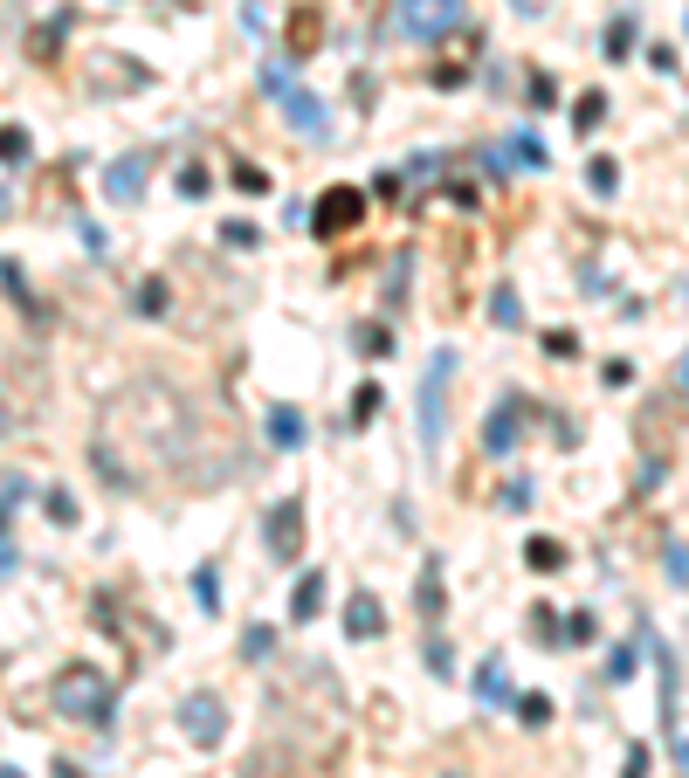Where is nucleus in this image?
Masks as SVG:
<instances>
[{
    "label": "nucleus",
    "mask_w": 689,
    "mask_h": 778,
    "mask_svg": "<svg viewBox=\"0 0 689 778\" xmlns=\"http://www.w3.org/2000/svg\"><path fill=\"white\" fill-rule=\"evenodd\" d=\"M49 703H56V717L90 723V730H104V723L118 717L111 675H104L97 661H69V668H56V682H49Z\"/></svg>",
    "instance_id": "obj_1"
},
{
    "label": "nucleus",
    "mask_w": 689,
    "mask_h": 778,
    "mask_svg": "<svg viewBox=\"0 0 689 778\" xmlns=\"http://www.w3.org/2000/svg\"><path fill=\"white\" fill-rule=\"evenodd\" d=\"M462 28V0H393V35L407 42H441Z\"/></svg>",
    "instance_id": "obj_2"
},
{
    "label": "nucleus",
    "mask_w": 689,
    "mask_h": 778,
    "mask_svg": "<svg viewBox=\"0 0 689 778\" xmlns=\"http://www.w3.org/2000/svg\"><path fill=\"white\" fill-rule=\"evenodd\" d=\"M180 730H187V744L214 751V744L228 737V703H221L214 689H193L187 703H180Z\"/></svg>",
    "instance_id": "obj_3"
},
{
    "label": "nucleus",
    "mask_w": 689,
    "mask_h": 778,
    "mask_svg": "<svg viewBox=\"0 0 689 778\" xmlns=\"http://www.w3.org/2000/svg\"><path fill=\"white\" fill-rule=\"evenodd\" d=\"M448 372H455V352H435L428 372H421V448H428V455L441 448V420H448V400H441Z\"/></svg>",
    "instance_id": "obj_4"
},
{
    "label": "nucleus",
    "mask_w": 689,
    "mask_h": 778,
    "mask_svg": "<svg viewBox=\"0 0 689 778\" xmlns=\"http://www.w3.org/2000/svg\"><path fill=\"white\" fill-rule=\"evenodd\" d=\"M359 221H366V193H359V186H331V193L311 207V235H324V241L352 235Z\"/></svg>",
    "instance_id": "obj_5"
},
{
    "label": "nucleus",
    "mask_w": 689,
    "mask_h": 778,
    "mask_svg": "<svg viewBox=\"0 0 689 778\" xmlns=\"http://www.w3.org/2000/svg\"><path fill=\"white\" fill-rule=\"evenodd\" d=\"M262 538H269V558H276V565H297V558H304V496H283V503L269 510Z\"/></svg>",
    "instance_id": "obj_6"
},
{
    "label": "nucleus",
    "mask_w": 689,
    "mask_h": 778,
    "mask_svg": "<svg viewBox=\"0 0 689 778\" xmlns=\"http://www.w3.org/2000/svg\"><path fill=\"white\" fill-rule=\"evenodd\" d=\"M276 97H283V124H290L297 138H324V131H331V118H324V104H317L311 90H297V83H283Z\"/></svg>",
    "instance_id": "obj_7"
},
{
    "label": "nucleus",
    "mask_w": 689,
    "mask_h": 778,
    "mask_svg": "<svg viewBox=\"0 0 689 778\" xmlns=\"http://www.w3.org/2000/svg\"><path fill=\"white\" fill-rule=\"evenodd\" d=\"M317 49H324V14H317L311 0H304V7L290 14V28H283V56L304 62V56H317Z\"/></svg>",
    "instance_id": "obj_8"
},
{
    "label": "nucleus",
    "mask_w": 689,
    "mask_h": 778,
    "mask_svg": "<svg viewBox=\"0 0 689 778\" xmlns=\"http://www.w3.org/2000/svg\"><path fill=\"white\" fill-rule=\"evenodd\" d=\"M517 420H524V400L510 393L497 414L483 420V455H517Z\"/></svg>",
    "instance_id": "obj_9"
},
{
    "label": "nucleus",
    "mask_w": 689,
    "mask_h": 778,
    "mask_svg": "<svg viewBox=\"0 0 689 778\" xmlns=\"http://www.w3.org/2000/svg\"><path fill=\"white\" fill-rule=\"evenodd\" d=\"M145 180H152V159H138V152L118 159V166H104V193H111V200H138Z\"/></svg>",
    "instance_id": "obj_10"
},
{
    "label": "nucleus",
    "mask_w": 689,
    "mask_h": 778,
    "mask_svg": "<svg viewBox=\"0 0 689 778\" xmlns=\"http://www.w3.org/2000/svg\"><path fill=\"white\" fill-rule=\"evenodd\" d=\"M345 634H352V641H379V634H386V613H379L373 593H352V599H345Z\"/></svg>",
    "instance_id": "obj_11"
},
{
    "label": "nucleus",
    "mask_w": 689,
    "mask_h": 778,
    "mask_svg": "<svg viewBox=\"0 0 689 778\" xmlns=\"http://www.w3.org/2000/svg\"><path fill=\"white\" fill-rule=\"evenodd\" d=\"M497 159H510L517 173H538V166H545V145H538L531 131H510V138L497 145Z\"/></svg>",
    "instance_id": "obj_12"
},
{
    "label": "nucleus",
    "mask_w": 689,
    "mask_h": 778,
    "mask_svg": "<svg viewBox=\"0 0 689 778\" xmlns=\"http://www.w3.org/2000/svg\"><path fill=\"white\" fill-rule=\"evenodd\" d=\"M262 427H269V441H276V448H304V434H311L297 407H269V420H262Z\"/></svg>",
    "instance_id": "obj_13"
},
{
    "label": "nucleus",
    "mask_w": 689,
    "mask_h": 778,
    "mask_svg": "<svg viewBox=\"0 0 689 778\" xmlns=\"http://www.w3.org/2000/svg\"><path fill=\"white\" fill-rule=\"evenodd\" d=\"M317 613H324V572H304L290 593V620H317Z\"/></svg>",
    "instance_id": "obj_14"
},
{
    "label": "nucleus",
    "mask_w": 689,
    "mask_h": 778,
    "mask_svg": "<svg viewBox=\"0 0 689 778\" xmlns=\"http://www.w3.org/2000/svg\"><path fill=\"white\" fill-rule=\"evenodd\" d=\"M476 696H483V703H490V710H497V703H510V696H517V689H510V675H503V661H490V668H483V675H476Z\"/></svg>",
    "instance_id": "obj_15"
},
{
    "label": "nucleus",
    "mask_w": 689,
    "mask_h": 778,
    "mask_svg": "<svg viewBox=\"0 0 689 778\" xmlns=\"http://www.w3.org/2000/svg\"><path fill=\"white\" fill-rule=\"evenodd\" d=\"M524 565H531V572H559V565H565V544L559 538H531V544H524Z\"/></svg>",
    "instance_id": "obj_16"
},
{
    "label": "nucleus",
    "mask_w": 689,
    "mask_h": 778,
    "mask_svg": "<svg viewBox=\"0 0 689 778\" xmlns=\"http://www.w3.org/2000/svg\"><path fill=\"white\" fill-rule=\"evenodd\" d=\"M490 317H497L503 331H517V324H524V303H517V290H510V283H497V290H490Z\"/></svg>",
    "instance_id": "obj_17"
},
{
    "label": "nucleus",
    "mask_w": 689,
    "mask_h": 778,
    "mask_svg": "<svg viewBox=\"0 0 689 778\" xmlns=\"http://www.w3.org/2000/svg\"><path fill=\"white\" fill-rule=\"evenodd\" d=\"M414 599H421V613H428V620L441 613V565H435V558L421 565V593H414Z\"/></svg>",
    "instance_id": "obj_18"
},
{
    "label": "nucleus",
    "mask_w": 689,
    "mask_h": 778,
    "mask_svg": "<svg viewBox=\"0 0 689 778\" xmlns=\"http://www.w3.org/2000/svg\"><path fill=\"white\" fill-rule=\"evenodd\" d=\"M510 703H517V717L531 723V730H545V723H552V703H545L538 689H524V696H510Z\"/></svg>",
    "instance_id": "obj_19"
},
{
    "label": "nucleus",
    "mask_w": 689,
    "mask_h": 778,
    "mask_svg": "<svg viewBox=\"0 0 689 778\" xmlns=\"http://www.w3.org/2000/svg\"><path fill=\"white\" fill-rule=\"evenodd\" d=\"M269 648H276V627H249L242 634V661H269Z\"/></svg>",
    "instance_id": "obj_20"
},
{
    "label": "nucleus",
    "mask_w": 689,
    "mask_h": 778,
    "mask_svg": "<svg viewBox=\"0 0 689 778\" xmlns=\"http://www.w3.org/2000/svg\"><path fill=\"white\" fill-rule=\"evenodd\" d=\"M193 593H200L207 613H221V579H214V565H200V572H193Z\"/></svg>",
    "instance_id": "obj_21"
},
{
    "label": "nucleus",
    "mask_w": 689,
    "mask_h": 778,
    "mask_svg": "<svg viewBox=\"0 0 689 778\" xmlns=\"http://www.w3.org/2000/svg\"><path fill=\"white\" fill-rule=\"evenodd\" d=\"M42 510H49V524H76V496H69V489H49Z\"/></svg>",
    "instance_id": "obj_22"
},
{
    "label": "nucleus",
    "mask_w": 689,
    "mask_h": 778,
    "mask_svg": "<svg viewBox=\"0 0 689 778\" xmlns=\"http://www.w3.org/2000/svg\"><path fill=\"white\" fill-rule=\"evenodd\" d=\"M359 352H366V359L393 352V331H379V324H359Z\"/></svg>",
    "instance_id": "obj_23"
},
{
    "label": "nucleus",
    "mask_w": 689,
    "mask_h": 778,
    "mask_svg": "<svg viewBox=\"0 0 689 778\" xmlns=\"http://www.w3.org/2000/svg\"><path fill=\"white\" fill-rule=\"evenodd\" d=\"M600 111H607V97L593 90V97H579V111H572V124H579V131H593V124H600Z\"/></svg>",
    "instance_id": "obj_24"
},
{
    "label": "nucleus",
    "mask_w": 689,
    "mask_h": 778,
    "mask_svg": "<svg viewBox=\"0 0 689 778\" xmlns=\"http://www.w3.org/2000/svg\"><path fill=\"white\" fill-rule=\"evenodd\" d=\"M428 675H441V682L455 675V655H448V641H428Z\"/></svg>",
    "instance_id": "obj_25"
},
{
    "label": "nucleus",
    "mask_w": 689,
    "mask_h": 778,
    "mask_svg": "<svg viewBox=\"0 0 689 778\" xmlns=\"http://www.w3.org/2000/svg\"><path fill=\"white\" fill-rule=\"evenodd\" d=\"M586 180H593V193H614L621 173H614V159H593V173H586Z\"/></svg>",
    "instance_id": "obj_26"
},
{
    "label": "nucleus",
    "mask_w": 689,
    "mask_h": 778,
    "mask_svg": "<svg viewBox=\"0 0 689 778\" xmlns=\"http://www.w3.org/2000/svg\"><path fill=\"white\" fill-rule=\"evenodd\" d=\"M379 414V386H359V400H352V420H359V427H366V420Z\"/></svg>",
    "instance_id": "obj_27"
},
{
    "label": "nucleus",
    "mask_w": 689,
    "mask_h": 778,
    "mask_svg": "<svg viewBox=\"0 0 689 778\" xmlns=\"http://www.w3.org/2000/svg\"><path fill=\"white\" fill-rule=\"evenodd\" d=\"M0 159H28V131L7 124V131H0Z\"/></svg>",
    "instance_id": "obj_28"
},
{
    "label": "nucleus",
    "mask_w": 689,
    "mask_h": 778,
    "mask_svg": "<svg viewBox=\"0 0 689 778\" xmlns=\"http://www.w3.org/2000/svg\"><path fill=\"white\" fill-rule=\"evenodd\" d=\"M627 675H634V648H614L607 655V682H627Z\"/></svg>",
    "instance_id": "obj_29"
},
{
    "label": "nucleus",
    "mask_w": 689,
    "mask_h": 778,
    "mask_svg": "<svg viewBox=\"0 0 689 778\" xmlns=\"http://www.w3.org/2000/svg\"><path fill=\"white\" fill-rule=\"evenodd\" d=\"M531 503H538L531 482H510V489H503V510H531Z\"/></svg>",
    "instance_id": "obj_30"
},
{
    "label": "nucleus",
    "mask_w": 689,
    "mask_h": 778,
    "mask_svg": "<svg viewBox=\"0 0 689 778\" xmlns=\"http://www.w3.org/2000/svg\"><path fill=\"white\" fill-rule=\"evenodd\" d=\"M662 572H669V586L683 593V544H669V551H662Z\"/></svg>",
    "instance_id": "obj_31"
},
{
    "label": "nucleus",
    "mask_w": 689,
    "mask_h": 778,
    "mask_svg": "<svg viewBox=\"0 0 689 778\" xmlns=\"http://www.w3.org/2000/svg\"><path fill=\"white\" fill-rule=\"evenodd\" d=\"M235 186H242V193H269V173H255V166H235Z\"/></svg>",
    "instance_id": "obj_32"
},
{
    "label": "nucleus",
    "mask_w": 689,
    "mask_h": 778,
    "mask_svg": "<svg viewBox=\"0 0 689 778\" xmlns=\"http://www.w3.org/2000/svg\"><path fill=\"white\" fill-rule=\"evenodd\" d=\"M207 186H214V180H207V173H200V166H187V173H180V193H187V200H200V193H207Z\"/></svg>",
    "instance_id": "obj_33"
},
{
    "label": "nucleus",
    "mask_w": 689,
    "mask_h": 778,
    "mask_svg": "<svg viewBox=\"0 0 689 778\" xmlns=\"http://www.w3.org/2000/svg\"><path fill=\"white\" fill-rule=\"evenodd\" d=\"M138 310H145V317L166 310V283H145V290H138Z\"/></svg>",
    "instance_id": "obj_34"
},
{
    "label": "nucleus",
    "mask_w": 689,
    "mask_h": 778,
    "mask_svg": "<svg viewBox=\"0 0 689 778\" xmlns=\"http://www.w3.org/2000/svg\"><path fill=\"white\" fill-rule=\"evenodd\" d=\"M627 42H634V21H627V14H621V21H614V28H607V49H614V56H621Z\"/></svg>",
    "instance_id": "obj_35"
},
{
    "label": "nucleus",
    "mask_w": 689,
    "mask_h": 778,
    "mask_svg": "<svg viewBox=\"0 0 689 778\" xmlns=\"http://www.w3.org/2000/svg\"><path fill=\"white\" fill-rule=\"evenodd\" d=\"M648 62H655L662 76H676V49H669V42H655V49H648Z\"/></svg>",
    "instance_id": "obj_36"
},
{
    "label": "nucleus",
    "mask_w": 689,
    "mask_h": 778,
    "mask_svg": "<svg viewBox=\"0 0 689 778\" xmlns=\"http://www.w3.org/2000/svg\"><path fill=\"white\" fill-rule=\"evenodd\" d=\"M14 565H21V544H14V538H0V579H7Z\"/></svg>",
    "instance_id": "obj_37"
},
{
    "label": "nucleus",
    "mask_w": 689,
    "mask_h": 778,
    "mask_svg": "<svg viewBox=\"0 0 689 778\" xmlns=\"http://www.w3.org/2000/svg\"><path fill=\"white\" fill-rule=\"evenodd\" d=\"M621 778H648V751H641V744L627 751V772H621Z\"/></svg>",
    "instance_id": "obj_38"
},
{
    "label": "nucleus",
    "mask_w": 689,
    "mask_h": 778,
    "mask_svg": "<svg viewBox=\"0 0 689 778\" xmlns=\"http://www.w3.org/2000/svg\"><path fill=\"white\" fill-rule=\"evenodd\" d=\"M0 778H21V772H14V765H0Z\"/></svg>",
    "instance_id": "obj_39"
}]
</instances>
